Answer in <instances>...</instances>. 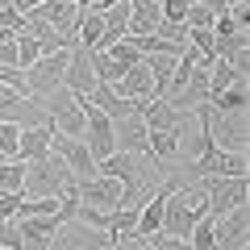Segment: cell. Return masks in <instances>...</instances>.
<instances>
[{"mask_svg": "<svg viewBox=\"0 0 250 250\" xmlns=\"http://www.w3.org/2000/svg\"><path fill=\"white\" fill-rule=\"evenodd\" d=\"M146 242H150V250H192L188 238H167V233H154V238H146Z\"/></svg>", "mask_w": 250, "mask_h": 250, "instance_id": "cell-30", "label": "cell"}, {"mask_svg": "<svg viewBox=\"0 0 250 250\" xmlns=\"http://www.w3.org/2000/svg\"><path fill=\"white\" fill-rule=\"evenodd\" d=\"M50 121L46 125H25L21 129V138H17V159L21 163H34V159H42V154H50Z\"/></svg>", "mask_w": 250, "mask_h": 250, "instance_id": "cell-17", "label": "cell"}, {"mask_svg": "<svg viewBox=\"0 0 250 250\" xmlns=\"http://www.w3.org/2000/svg\"><path fill=\"white\" fill-rule=\"evenodd\" d=\"M38 59H42V42H38L34 34L21 29V34H17V62H21V67H29V62H38Z\"/></svg>", "mask_w": 250, "mask_h": 250, "instance_id": "cell-24", "label": "cell"}, {"mask_svg": "<svg viewBox=\"0 0 250 250\" xmlns=\"http://www.w3.org/2000/svg\"><path fill=\"white\" fill-rule=\"evenodd\" d=\"M92 71H96L100 83H117V80L125 75V67H121V62H113L104 50H92Z\"/></svg>", "mask_w": 250, "mask_h": 250, "instance_id": "cell-22", "label": "cell"}, {"mask_svg": "<svg viewBox=\"0 0 250 250\" xmlns=\"http://www.w3.org/2000/svg\"><path fill=\"white\" fill-rule=\"evenodd\" d=\"M213 238H217V250H246V242H250V213H246V205L213 217Z\"/></svg>", "mask_w": 250, "mask_h": 250, "instance_id": "cell-7", "label": "cell"}, {"mask_svg": "<svg viewBox=\"0 0 250 250\" xmlns=\"http://www.w3.org/2000/svg\"><path fill=\"white\" fill-rule=\"evenodd\" d=\"M146 138H150V129H146L142 113H129V117H121V121H113V142H117V150H125V154H146Z\"/></svg>", "mask_w": 250, "mask_h": 250, "instance_id": "cell-15", "label": "cell"}, {"mask_svg": "<svg viewBox=\"0 0 250 250\" xmlns=\"http://www.w3.org/2000/svg\"><path fill=\"white\" fill-rule=\"evenodd\" d=\"M196 4H205V9H213V13H225V9H229V0H196Z\"/></svg>", "mask_w": 250, "mask_h": 250, "instance_id": "cell-33", "label": "cell"}, {"mask_svg": "<svg viewBox=\"0 0 250 250\" xmlns=\"http://www.w3.org/2000/svg\"><path fill=\"white\" fill-rule=\"evenodd\" d=\"M75 196L80 205H92V208H117L121 205V179L113 175H92V179H75Z\"/></svg>", "mask_w": 250, "mask_h": 250, "instance_id": "cell-9", "label": "cell"}, {"mask_svg": "<svg viewBox=\"0 0 250 250\" xmlns=\"http://www.w3.org/2000/svg\"><path fill=\"white\" fill-rule=\"evenodd\" d=\"M17 138H21V125L0 121V154L4 159H17Z\"/></svg>", "mask_w": 250, "mask_h": 250, "instance_id": "cell-25", "label": "cell"}, {"mask_svg": "<svg viewBox=\"0 0 250 250\" xmlns=\"http://www.w3.org/2000/svg\"><path fill=\"white\" fill-rule=\"evenodd\" d=\"M229 4H242V0H229Z\"/></svg>", "mask_w": 250, "mask_h": 250, "instance_id": "cell-36", "label": "cell"}, {"mask_svg": "<svg viewBox=\"0 0 250 250\" xmlns=\"http://www.w3.org/2000/svg\"><path fill=\"white\" fill-rule=\"evenodd\" d=\"M238 80H246V75L233 71L225 59H213V62H208V96H213V92H221V88H229V83H238Z\"/></svg>", "mask_w": 250, "mask_h": 250, "instance_id": "cell-20", "label": "cell"}, {"mask_svg": "<svg viewBox=\"0 0 250 250\" xmlns=\"http://www.w3.org/2000/svg\"><path fill=\"white\" fill-rule=\"evenodd\" d=\"M229 17L238 21V29H246L250 25V4H246V0H242V4H229Z\"/></svg>", "mask_w": 250, "mask_h": 250, "instance_id": "cell-32", "label": "cell"}, {"mask_svg": "<svg viewBox=\"0 0 250 250\" xmlns=\"http://www.w3.org/2000/svg\"><path fill=\"white\" fill-rule=\"evenodd\" d=\"M134 229H138V208H108V221H104L108 242H117V238H129Z\"/></svg>", "mask_w": 250, "mask_h": 250, "instance_id": "cell-19", "label": "cell"}, {"mask_svg": "<svg viewBox=\"0 0 250 250\" xmlns=\"http://www.w3.org/2000/svg\"><path fill=\"white\" fill-rule=\"evenodd\" d=\"M25 205V192H0V221H13Z\"/></svg>", "mask_w": 250, "mask_h": 250, "instance_id": "cell-26", "label": "cell"}, {"mask_svg": "<svg viewBox=\"0 0 250 250\" xmlns=\"http://www.w3.org/2000/svg\"><path fill=\"white\" fill-rule=\"evenodd\" d=\"M0 250H21V225L0 221Z\"/></svg>", "mask_w": 250, "mask_h": 250, "instance_id": "cell-28", "label": "cell"}, {"mask_svg": "<svg viewBox=\"0 0 250 250\" xmlns=\"http://www.w3.org/2000/svg\"><path fill=\"white\" fill-rule=\"evenodd\" d=\"M67 184H75V175L67 171V163L59 159V154H42V159L25 163V196H62L67 192Z\"/></svg>", "mask_w": 250, "mask_h": 250, "instance_id": "cell-2", "label": "cell"}, {"mask_svg": "<svg viewBox=\"0 0 250 250\" xmlns=\"http://www.w3.org/2000/svg\"><path fill=\"white\" fill-rule=\"evenodd\" d=\"M96 71H92V50L88 46H71V59H67V71H62V88H71L75 96H88L96 88Z\"/></svg>", "mask_w": 250, "mask_h": 250, "instance_id": "cell-11", "label": "cell"}, {"mask_svg": "<svg viewBox=\"0 0 250 250\" xmlns=\"http://www.w3.org/2000/svg\"><path fill=\"white\" fill-rule=\"evenodd\" d=\"M0 163H4V154H0Z\"/></svg>", "mask_w": 250, "mask_h": 250, "instance_id": "cell-37", "label": "cell"}, {"mask_svg": "<svg viewBox=\"0 0 250 250\" xmlns=\"http://www.w3.org/2000/svg\"><path fill=\"white\" fill-rule=\"evenodd\" d=\"M188 9H192V0H159V17L163 21H184Z\"/></svg>", "mask_w": 250, "mask_h": 250, "instance_id": "cell-27", "label": "cell"}, {"mask_svg": "<svg viewBox=\"0 0 250 250\" xmlns=\"http://www.w3.org/2000/svg\"><path fill=\"white\" fill-rule=\"evenodd\" d=\"M13 221L21 225V250H46L54 229L62 225V217L50 213V217H13Z\"/></svg>", "mask_w": 250, "mask_h": 250, "instance_id": "cell-14", "label": "cell"}, {"mask_svg": "<svg viewBox=\"0 0 250 250\" xmlns=\"http://www.w3.org/2000/svg\"><path fill=\"white\" fill-rule=\"evenodd\" d=\"M108 242V233L104 229H92V225H83V221H62L59 229H54V238H50V246L46 250H100Z\"/></svg>", "mask_w": 250, "mask_h": 250, "instance_id": "cell-8", "label": "cell"}, {"mask_svg": "<svg viewBox=\"0 0 250 250\" xmlns=\"http://www.w3.org/2000/svg\"><path fill=\"white\" fill-rule=\"evenodd\" d=\"M0 25L13 29V34H21V29H25V13L13 9V4H0Z\"/></svg>", "mask_w": 250, "mask_h": 250, "instance_id": "cell-29", "label": "cell"}, {"mask_svg": "<svg viewBox=\"0 0 250 250\" xmlns=\"http://www.w3.org/2000/svg\"><path fill=\"white\" fill-rule=\"evenodd\" d=\"M104 54L113 62H121V67H134L138 59H142V50H138L134 42H129V38H121V42H113V46H104Z\"/></svg>", "mask_w": 250, "mask_h": 250, "instance_id": "cell-23", "label": "cell"}, {"mask_svg": "<svg viewBox=\"0 0 250 250\" xmlns=\"http://www.w3.org/2000/svg\"><path fill=\"white\" fill-rule=\"evenodd\" d=\"M196 184H200V192H205L213 217H221V213H229V208H238V205L250 200V179L246 175H205V179H196Z\"/></svg>", "mask_w": 250, "mask_h": 250, "instance_id": "cell-3", "label": "cell"}, {"mask_svg": "<svg viewBox=\"0 0 250 250\" xmlns=\"http://www.w3.org/2000/svg\"><path fill=\"white\" fill-rule=\"evenodd\" d=\"M0 62H9V67H21V62H17V38L0 42Z\"/></svg>", "mask_w": 250, "mask_h": 250, "instance_id": "cell-31", "label": "cell"}, {"mask_svg": "<svg viewBox=\"0 0 250 250\" xmlns=\"http://www.w3.org/2000/svg\"><path fill=\"white\" fill-rule=\"evenodd\" d=\"M21 188H25V163L4 159L0 163V192H21Z\"/></svg>", "mask_w": 250, "mask_h": 250, "instance_id": "cell-21", "label": "cell"}, {"mask_svg": "<svg viewBox=\"0 0 250 250\" xmlns=\"http://www.w3.org/2000/svg\"><path fill=\"white\" fill-rule=\"evenodd\" d=\"M80 100H88L92 108H100L108 121H121V117H129V113H138V108H142V104H134V100H125L113 83H96V88H92L88 96H80Z\"/></svg>", "mask_w": 250, "mask_h": 250, "instance_id": "cell-13", "label": "cell"}, {"mask_svg": "<svg viewBox=\"0 0 250 250\" xmlns=\"http://www.w3.org/2000/svg\"><path fill=\"white\" fill-rule=\"evenodd\" d=\"M246 104H250L246 80H238V83H229V88H221V92L208 96V108H217V113H233V108H246Z\"/></svg>", "mask_w": 250, "mask_h": 250, "instance_id": "cell-18", "label": "cell"}, {"mask_svg": "<svg viewBox=\"0 0 250 250\" xmlns=\"http://www.w3.org/2000/svg\"><path fill=\"white\" fill-rule=\"evenodd\" d=\"M205 213H208V200H205V192H200V184L196 188H184V184H179L175 192L167 196V205H163L159 233H167V238H188V229H192Z\"/></svg>", "mask_w": 250, "mask_h": 250, "instance_id": "cell-1", "label": "cell"}, {"mask_svg": "<svg viewBox=\"0 0 250 250\" xmlns=\"http://www.w3.org/2000/svg\"><path fill=\"white\" fill-rule=\"evenodd\" d=\"M67 4H80V9H88V0H67Z\"/></svg>", "mask_w": 250, "mask_h": 250, "instance_id": "cell-34", "label": "cell"}, {"mask_svg": "<svg viewBox=\"0 0 250 250\" xmlns=\"http://www.w3.org/2000/svg\"><path fill=\"white\" fill-rule=\"evenodd\" d=\"M50 150L67 163V171H71L75 179H92V175H96V159H92V150L83 146V138L59 134V129H54V134H50Z\"/></svg>", "mask_w": 250, "mask_h": 250, "instance_id": "cell-6", "label": "cell"}, {"mask_svg": "<svg viewBox=\"0 0 250 250\" xmlns=\"http://www.w3.org/2000/svg\"><path fill=\"white\" fill-rule=\"evenodd\" d=\"M138 113H142L146 129H175L179 138H184L188 129L196 125V113H179V108H171L167 100H146Z\"/></svg>", "mask_w": 250, "mask_h": 250, "instance_id": "cell-10", "label": "cell"}, {"mask_svg": "<svg viewBox=\"0 0 250 250\" xmlns=\"http://www.w3.org/2000/svg\"><path fill=\"white\" fill-rule=\"evenodd\" d=\"M213 54H217V59H225L233 71L246 75V71H250V34H246V29H233L229 38H217V42H213Z\"/></svg>", "mask_w": 250, "mask_h": 250, "instance_id": "cell-16", "label": "cell"}, {"mask_svg": "<svg viewBox=\"0 0 250 250\" xmlns=\"http://www.w3.org/2000/svg\"><path fill=\"white\" fill-rule=\"evenodd\" d=\"M67 59H71V50H50V54H42L38 62H29V67H25L29 96H50L54 88H62V71H67Z\"/></svg>", "mask_w": 250, "mask_h": 250, "instance_id": "cell-5", "label": "cell"}, {"mask_svg": "<svg viewBox=\"0 0 250 250\" xmlns=\"http://www.w3.org/2000/svg\"><path fill=\"white\" fill-rule=\"evenodd\" d=\"M117 92H121L125 100H134V104H146V100H159L154 96V75L150 67H146V59H138L134 67H125V75L113 83Z\"/></svg>", "mask_w": 250, "mask_h": 250, "instance_id": "cell-12", "label": "cell"}, {"mask_svg": "<svg viewBox=\"0 0 250 250\" xmlns=\"http://www.w3.org/2000/svg\"><path fill=\"white\" fill-rule=\"evenodd\" d=\"M138 250H150V242H142V246H138Z\"/></svg>", "mask_w": 250, "mask_h": 250, "instance_id": "cell-35", "label": "cell"}, {"mask_svg": "<svg viewBox=\"0 0 250 250\" xmlns=\"http://www.w3.org/2000/svg\"><path fill=\"white\" fill-rule=\"evenodd\" d=\"M42 104H46V117H50V129L75 134V138L83 134V104L71 88H54L50 96H42Z\"/></svg>", "mask_w": 250, "mask_h": 250, "instance_id": "cell-4", "label": "cell"}]
</instances>
